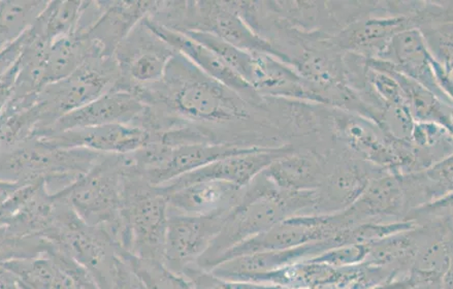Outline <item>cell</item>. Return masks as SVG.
Returning <instances> with one entry per match:
<instances>
[{
	"instance_id": "cell-39",
	"label": "cell",
	"mask_w": 453,
	"mask_h": 289,
	"mask_svg": "<svg viewBox=\"0 0 453 289\" xmlns=\"http://www.w3.org/2000/svg\"><path fill=\"white\" fill-rule=\"evenodd\" d=\"M19 282H20V281H19ZM20 285H21V288H22V289H29L28 287H27V286L23 285L21 282H20Z\"/></svg>"
},
{
	"instance_id": "cell-37",
	"label": "cell",
	"mask_w": 453,
	"mask_h": 289,
	"mask_svg": "<svg viewBox=\"0 0 453 289\" xmlns=\"http://www.w3.org/2000/svg\"><path fill=\"white\" fill-rule=\"evenodd\" d=\"M20 187V186L15 183L0 181V205L4 204Z\"/></svg>"
},
{
	"instance_id": "cell-13",
	"label": "cell",
	"mask_w": 453,
	"mask_h": 289,
	"mask_svg": "<svg viewBox=\"0 0 453 289\" xmlns=\"http://www.w3.org/2000/svg\"><path fill=\"white\" fill-rule=\"evenodd\" d=\"M294 146H285L276 149L254 150L242 155L220 159L206 167L191 171L170 182L158 186L165 194L189 186V184L217 180L231 183L233 186L244 188L262 174L265 169L291 149Z\"/></svg>"
},
{
	"instance_id": "cell-31",
	"label": "cell",
	"mask_w": 453,
	"mask_h": 289,
	"mask_svg": "<svg viewBox=\"0 0 453 289\" xmlns=\"http://www.w3.org/2000/svg\"><path fill=\"white\" fill-rule=\"evenodd\" d=\"M126 257L145 289H194L190 279L173 273L164 262L142 261L129 254Z\"/></svg>"
},
{
	"instance_id": "cell-1",
	"label": "cell",
	"mask_w": 453,
	"mask_h": 289,
	"mask_svg": "<svg viewBox=\"0 0 453 289\" xmlns=\"http://www.w3.org/2000/svg\"><path fill=\"white\" fill-rule=\"evenodd\" d=\"M132 92L146 106L196 127L208 145L244 149L289 146L273 120L265 96L257 103L247 101L178 52L159 82Z\"/></svg>"
},
{
	"instance_id": "cell-23",
	"label": "cell",
	"mask_w": 453,
	"mask_h": 289,
	"mask_svg": "<svg viewBox=\"0 0 453 289\" xmlns=\"http://www.w3.org/2000/svg\"><path fill=\"white\" fill-rule=\"evenodd\" d=\"M373 69L388 73L399 84L406 106L415 122H435L452 131V106L440 100L429 89L402 75L381 60L368 59Z\"/></svg>"
},
{
	"instance_id": "cell-2",
	"label": "cell",
	"mask_w": 453,
	"mask_h": 289,
	"mask_svg": "<svg viewBox=\"0 0 453 289\" xmlns=\"http://www.w3.org/2000/svg\"><path fill=\"white\" fill-rule=\"evenodd\" d=\"M118 77L114 57H96L72 75L47 84L28 109L8 118L0 116L3 146L42 137L65 116L113 88Z\"/></svg>"
},
{
	"instance_id": "cell-16",
	"label": "cell",
	"mask_w": 453,
	"mask_h": 289,
	"mask_svg": "<svg viewBox=\"0 0 453 289\" xmlns=\"http://www.w3.org/2000/svg\"><path fill=\"white\" fill-rule=\"evenodd\" d=\"M376 60L384 61L395 71L423 85L440 100L452 106V97L445 94L436 77L439 64L431 57L418 30L409 28L396 34Z\"/></svg>"
},
{
	"instance_id": "cell-15",
	"label": "cell",
	"mask_w": 453,
	"mask_h": 289,
	"mask_svg": "<svg viewBox=\"0 0 453 289\" xmlns=\"http://www.w3.org/2000/svg\"><path fill=\"white\" fill-rule=\"evenodd\" d=\"M40 140L64 148H82L101 155L127 156L146 145L149 134L138 126L110 125L71 129L49 134Z\"/></svg>"
},
{
	"instance_id": "cell-28",
	"label": "cell",
	"mask_w": 453,
	"mask_h": 289,
	"mask_svg": "<svg viewBox=\"0 0 453 289\" xmlns=\"http://www.w3.org/2000/svg\"><path fill=\"white\" fill-rule=\"evenodd\" d=\"M411 143L419 171L452 156V131L439 123L415 122Z\"/></svg>"
},
{
	"instance_id": "cell-35",
	"label": "cell",
	"mask_w": 453,
	"mask_h": 289,
	"mask_svg": "<svg viewBox=\"0 0 453 289\" xmlns=\"http://www.w3.org/2000/svg\"><path fill=\"white\" fill-rule=\"evenodd\" d=\"M419 282L415 277L409 274L402 278L383 283V285H378L371 289H413L418 286Z\"/></svg>"
},
{
	"instance_id": "cell-9",
	"label": "cell",
	"mask_w": 453,
	"mask_h": 289,
	"mask_svg": "<svg viewBox=\"0 0 453 289\" xmlns=\"http://www.w3.org/2000/svg\"><path fill=\"white\" fill-rule=\"evenodd\" d=\"M334 139L358 158L388 173L400 175L404 141L390 138L374 121L363 116L332 108Z\"/></svg>"
},
{
	"instance_id": "cell-19",
	"label": "cell",
	"mask_w": 453,
	"mask_h": 289,
	"mask_svg": "<svg viewBox=\"0 0 453 289\" xmlns=\"http://www.w3.org/2000/svg\"><path fill=\"white\" fill-rule=\"evenodd\" d=\"M145 19L155 33L215 81L237 92L247 101L257 103L262 100V95H259L231 66H228L219 55L210 50L208 47L190 38L188 34L172 32V30L149 21L146 17Z\"/></svg>"
},
{
	"instance_id": "cell-3",
	"label": "cell",
	"mask_w": 453,
	"mask_h": 289,
	"mask_svg": "<svg viewBox=\"0 0 453 289\" xmlns=\"http://www.w3.org/2000/svg\"><path fill=\"white\" fill-rule=\"evenodd\" d=\"M315 202V192L284 190L264 173L259 174L244 188L237 205L226 215L219 235L198 261V270L211 272L226 252L285 219L312 215Z\"/></svg>"
},
{
	"instance_id": "cell-30",
	"label": "cell",
	"mask_w": 453,
	"mask_h": 289,
	"mask_svg": "<svg viewBox=\"0 0 453 289\" xmlns=\"http://www.w3.org/2000/svg\"><path fill=\"white\" fill-rule=\"evenodd\" d=\"M55 246L41 236H19L6 225H0V266L6 262L39 257Z\"/></svg>"
},
{
	"instance_id": "cell-36",
	"label": "cell",
	"mask_w": 453,
	"mask_h": 289,
	"mask_svg": "<svg viewBox=\"0 0 453 289\" xmlns=\"http://www.w3.org/2000/svg\"><path fill=\"white\" fill-rule=\"evenodd\" d=\"M0 289H22L17 277L3 266H0Z\"/></svg>"
},
{
	"instance_id": "cell-34",
	"label": "cell",
	"mask_w": 453,
	"mask_h": 289,
	"mask_svg": "<svg viewBox=\"0 0 453 289\" xmlns=\"http://www.w3.org/2000/svg\"><path fill=\"white\" fill-rule=\"evenodd\" d=\"M142 283L134 273L132 267L129 266L127 257L123 256L119 269H118L113 289H142Z\"/></svg>"
},
{
	"instance_id": "cell-4",
	"label": "cell",
	"mask_w": 453,
	"mask_h": 289,
	"mask_svg": "<svg viewBox=\"0 0 453 289\" xmlns=\"http://www.w3.org/2000/svg\"><path fill=\"white\" fill-rule=\"evenodd\" d=\"M104 155L82 148H64L31 139L0 149V181L25 186L43 184L55 195L73 186Z\"/></svg>"
},
{
	"instance_id": "cell-25",
	"label": "cell",
	"mask_w": 453,
	"mask_h": 289,
	"mask_svg": "<svg viewBox=\"0 0 453 289\" xmlns=\"http://www.w3.org/2000/svg\"><path fill=\"white\" fill-rule=\"evenodd\" d=\"M104 57L101 49L85 35H68L56 40L47 53L46 85L72 75L92 57Z\"/></svg>"
},
{
	"instance_id": "cell-6",
	"label": "cell",
	"mask_w": 453,
	"mask_h": 289,
	"mask_svg": "<svg viewBox=\"0 0 453 289\" xmlns=\"http://www.w3.org/2000/svg\"><path fill=\"white\" fill-rule=\"evenodd\" d=\"M53 196L52 225L45 238L56 249L71 256L88 270L99 289H113L126 251L103 229L87 224L67 202Z\"/></svg>"
},
{
	"instance_id": "cell-38",
	"label": "cell",
	"mask_w": 453,
	"mask_h": 289,
	"mask_svg": "<svg viewBox=\"0 0 453 289\" xmlns=\"http://www.w3.org/2000/svg\"><path fill=\"white\" fill-rule=\"evenodd\" d=\"M3 146V132H2V126H0V149H2Z\"/></svg>"
},
{
	"instance_id": "cell-21",
	"label": "cell",
	"mask_w": 453,
	"mask_h": 289,
	"mask_svg": "<svg viewBox=\"0 0 453 289\" xmlns=\"http://www.w3.org/2000/svg\"><path fill=\"white\" fill-rule=\"evenodd\" d=\"M412 28L405 18L373 15L352 23L332 38L344 52L367 59H378L396 34Z\"/></svg>"
},
{
	"instance_id": "cell-12",
	"label": "cell",
	"mask_w": 453,
	"mask_h": 289,
	"mask_svg": "<svg viewBox=\"0 0 453 289\" xmlns=\"http://www.w3.org/2000/svg\"><path fill=\"white\" fill-rule=\"evenodd\" d=\"M29 289H99L88 270L56 248L39 257L3 264Z\"/></svg>"
},
{
	"instance_id": "cell-24",
	"label": "cell",
	"mask_w": 453,
	"mask_h": 289,
	"mask_svg": "<svg viewBox=\"0 0 453 289\" xmlns=\"http://www.w3.org/2000/svg\"><path fill=\"white\" fill-rule=\"evenodd\" d=\"M266 4L288 26L301 33L322 34L330 39L339 33L330 2L266 0Z\"/></svg>"
},
{
	"instance_id": "cell-27",
	"label": "cell",
	"mask_w": 453,
	"mask_h": 289,
	"mask_svg": "<svg viewBox=\"0 0 453 289\" xmlns=\"http://www.w3.org/2000/svg\"><path fill=\"white\" fill-rule=\"evenodd\" d=\"M84 2H49L33 26L31 35L51 45L76 33Z\"/></svg>"
},
{
	"instance_id": "cell-17",
	"label": "cell",
	"mask_w": 453,
	"mask_h": 289,
	"mask_svg": "<svg viewBox=\"0 0 453 289\" xmlns=\"http://www.w3.org/2000/svg\"><path fill=\"white\" fill-rule=\"evenodd\" d=\"M332 151L322 153L307 147H294L263 173L279 188L291 192H315L330 171Z\"/></svg>"
},
{
	"instance_id": "cell-5",
	"label": "cell",
	"mask_w": 453,
	"mask_h": 289,
	"mask_svg": "<svg viewBox=\"0 0 453 289\" xmlns=\"http://www.w3.org/2000/svg\"><path fill=\"white\" fill-rule=\"evenodd\" d=\"M126 156L104 155L88 173L58 194L87 224L103 229L129 254V237L122 217Z\"/></svg>"
},
{
	"instance_id": "cell-40",
	"label": "cell",
	"mask_w": 453,
	"mask_h": 289,
	"mask_svg": "<svg viewBox=\"0 0 453 289\" xmlns=\"http://www.w3.org/2000/svg\"><path fill=\"white\" fill-rule=\"evenodd\" d=\"M142 289H145V287H144V286H142Z\"/></svg>"
},
{
	"instance_id": "cell-32",
	"label": "cell",
	"mask_w": 453,
	"mask_h": 289,
	"mask_svg": "<svg viewBox=\"0 0 453 289\" xmlns=\"http://www.w3.org/2000/svg\"><path fill=\"white\" fill-rule=\"evenodd\" d=\"M370 245L371 243L341 246L311 258V261L326 263L334 268L361 266L367 261Z\"/></svg>"
},
{
	"instance_id": "cell-11",
	"label": "cell",
	"mask_w": 453,
	"mask_h": 289,
	"mask_svg": "<svg viewBox=\"0 0 453 289\" xmlns=\"http://www.w3.org/2000/svg\"><path fill=\"white\" fill-rule=\"evenodd\" d=\"M226 217H188L169 212L164 264L186 277L198 270L197 262L219 235Z\"/></svg>"
},
{
	"instance_id": "cell-29",
	"label": "cell",
	"mask_w": 453,
	"mask_h": 289,
	"mask_svg": "<svg viewBox=\"0 0 453 289\" xmlns=\"http://www.w3.org/2000/svg\"><path fill=\"white\" fill-rule=\"evenodd\" d=\"M48 3L42 0L0 2V51L27 32Z\"/></svg>"
},
{
	"instance_id": "cell-26",
	"label": "cell",
	"mask_w": 453,
	"mask_h": 289,
	"mask_svg": "<svg viewBox=\"0 0 453 289\" xmlns=\"http://www.w3.org/2000/svg\"><path fill=\"white\" fill-rule=\"evenodd\" d=\"M254 150L260 149H244L239 148V147L207 144L176 147V148H173L169 163L155 180L154 186H163L178 177L206 167L222 158Z\"/></svg>"
},
{
	"instance_id": "cell-22",
	"label": "cell",
	"mask_w": 453,
	"mask_h": 289,
	"mask_svg": "<svg viewBox=\"0 0 453 289\" xmlns=\"http://www.w3.org/2000/svg\"><path fill=\"white\" fill-rule=\"evenodd\" d=\"M152 5L153 2H104L101 16L84 35L104 57H114L117 47L148 16Z\"/></svg>"
},
{
	"instance_id": "cell-8",
	"label": "cell",
	"mask_w": 453,
	"mask_h": 289,
	"mask_svg": "<svg viewBox=\"0 0 453 289\" xmlns=\"http://www.w3.org/2000/svg\"><path fill=\"white\" fill-rule=\"evenodd\" d=\"M176 53L144 18L116 49L114 58L119 77L114 88L132 92L159 82Z\"/></svg>"
},
{
	"instance_id": "cell-33",
	"label": "cell",
	"mask_w": 453,
	"mask_h": 289,
	"mask_svg": "<svg viewBox=\"0 0 453 289\" xmlns=\"http://www.w3.org/2000/svg\"><path fill=\"white\" fill-rule=\"evenodd\" d=\"M27 36L25 34L20 39L0 51V79L14 66L23 51Z\"/></svg>"
},
{
	"instance_id": "cell-14",
	"label": "cell",
	"mask_w": 453,
	"mask_h": 289,
	"mask_svg": "<svg viewBox=\"0 0 453 289\" xmlns=\"http://www.w3.org/2000/svg\"><path fill=\"white\" fill-rule=\"evenodd\" d=\"M145 108V103L134 92L113 87L86 106L65 116L41 138L78 128L110 125L138 126Z\"/></svg>"
},
{
	"instance_id": "cell-20",
	"label": "cell",
	"mask_w": 453,
	"mask_h": 289,
	"mask_svg": "<svg viewBox=\"0 0 453 289\" xmlns=\"http://www.w3.org/2000/svg\"><path fill=\"white\" fill-rule=\"evenodd\" d=\"M452 9L451 0L413 2L408 16L412 28L423 36L433 59L450 73L453 70Z\"/></svg>"
},
{
	"instance_id": "cell-18",
	"label": "cell",
	"mask_w": 453,
	"mask_h": 289,
	"mask_svg": "<svg viewBox=\"0 0 453 289\" xmlns=\"http://www.w3.org/2000/svg\"><path fill=\"white\" fill-rule=\"evenodd\" d=\"M245 188V187H244ZM244 188L231 183L204 180L165 194L169 212L198 217H226Z\"/></svg>"
},
{
	"instance_id": "cell-7",
	"label": "cell",
	"mask_w": 453,
	"mask_h": 289,
	"mask_svg": "<svg viewBox=\"0 0 453 289\" xmlns=\"http://www.w3.org/2000/svg\"><path fill=\"white\" fill-rule=\"evenodd\" d=\"M122 217L129 237V255L164 262L169 221L165 194L145 179L126 156Z\"/></svg>"
},
{
	"instance_id": "cell-10",
	"label": "cell",
	"mask_w": 453,
	"mask_h": 289,
	"mask_svg": "<svg viewBox=\"0 0 453 289\" xmlns=\"http://www.w3.org/2000/svg\"><path fill=\"white\" fill-rule=\"evenodd\" d=\"M387 173L388 171L353 156L336 141L330 171L321 186L315 190L313 215L345 211L355 204L372 180Z\"/></svg>"
}]
</instances>
